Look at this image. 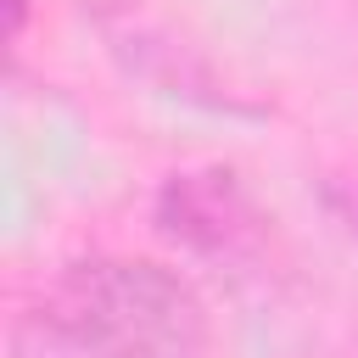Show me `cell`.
I'll return each mask as SVG.
<instances>
[{
  "mask_svg": "<svg viewBox=\"0 0 358 358\" xmlns=\"http://www.w3.org/2000/svg\"><path fill=\"white\" fill-rule=\"evenodd\" d=\"M207 308L151 257L67 263L17 330V358H207Z\"/></svg>",
  "mask_w": 358,
  "mask_h": 358,
  "instance_id": "cell-1",
  "label": "cell"
},
{
  "mask_svg": "<svg viewBox=\"0 0 358 358\" xmlns=\"http://www.w3.org/2000/svg\"><path fill=\"white\" fill-rule=\"evenodd\" d=\"M157 218H162L168 235H179L201 252H224L241 235L235 218H246V201L235 190V173H185V179L173 173L168 190H162Z\"/></svg>",
  "mask_w": 358,
  "mask_h": 358,
  "instance_id": "cell-2",
  "label": "cell"
}]
</instances>
